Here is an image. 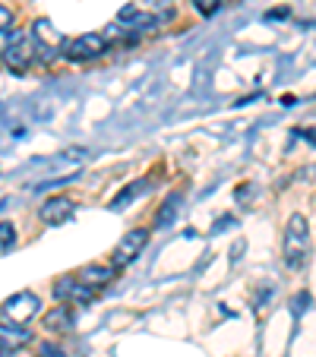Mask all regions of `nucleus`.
<instances>
[{
  "instance_id": "nucleus-1",
  "label": "nucleus",
  "mask_w": 316,
  "mask_h": 357,
  "mask_svg": "<svg viewBox=\"0 0 316 357\" xmlns=\"http://www.w3.org/2000/svg\"><path fill=\"white\" fill-rule=\"evenodd\" d=\"M307 253H310V222L297 212L285 225V263L291 269H297V266H303Z\"/></svg>"
},
{
  "instance_id": "nucleus-5",
  "label": "nucleus",
  "mask_w": 316,
  "mask_h": 357,
  "mask_svg": "<svg viewBox=\"0 0 316 357\" xmlns=\"http://www.w3.org/2000/svg\"><path fill=\"white\" fill-rule=\"evenodd\" d=\"M146 243H149V231L146 228L127 231V234H123V241L117 243V250H114V266H130L142 253V247H146Z\"/></svg>"
},
{
  "instance_id": "nucleus-7",
  "label": "nucleus",
  "mask_w": 316,
  "mask_h": 357,
  "mask_svg": "<svg viewBox=\"0 0 316 357\" xmlns=\"http://www.w3.org/2000/svg\"><path fill=\"white\" fill-rule=\"evenodd\" d=\"M73 212H76V202L70 199V196H51V199L41 202L38 215L45 225H63L73 218Z\"/></svg>"
},
{
  "instance_id": "nucleus-3",
  "label": "nucleus",
  "mask_w": 316,
  "mask_h": 357,
  "mask_svg": "<svg viewBox=\"0 0 316 357\" xmlns=\"http://www.w3.org/2000/svg\"><path fill=\"white\" fill-rule=\"evenodd\" d=\"M38 310H41V301H38V294H32V291H20V294L7 297L3 307H0L3 319H7V323H16V326H26L29 319L38 317Z\"/></svg>"
},
{
  "instance_id": "nucleus-17",
  "label": "nucleus",
  "mask_w": 316,
  "mask_h": 357,
  "mask_svg": "<svg viewBox=\"0 0 316 357\" xmlns=\"http://www.w3.org/2000/svg\"><path fill=\"white\" fill-rule=\"evenodd\" d=\"M38 357H67V354H63L61 348H41V354H38Z\"/></svg>"
},
{
  "instance_id": "nucleus-9",
  "label": "nucleus",
  "mask_w": 316,
  "mask_h": 357,
  "mask_svg": "<svg viewBox=\"0 0 316 357\" xmlns=\"http://www.w3.org/2000/svg\"><path fill=\"white\" fill-rule=\"evenodd\" d=\"M54 297H57V301H73V303L82 301V303H89L95 297V288L76 282V278H61V282L54 284Z\"/></svg>"
},
{
  "instance_id": "nucleus-14",
  "label": "nucleus",
  "mask_w": 316,
  "mask_h": 357,
  "mask_svg": "<svg viewBox=\"0 0 316 357\" xmlns=\"http://www.w3.org/2000/svg\"><path fill=\"white\" fill-rule=\"evenodd\" d=\"M140 190H146V181H136L133 187H127V190H123V193H121V196H117V199H114V206H127V202L133 199V196L140 193Z\"/></svg>"
},
{
  "instance_id": "nucleus-4",
  "label": "nucleus",
  "mask_w": 316,
  "mask_h": 357,
  "mask_svg": "<svg viewBox=\"0 0 316 357\" xmlns=\"http://www.w3.org/2000/svg\"><path fill=\"white\" fill-rule=\"evenodd\" d=\"M108 51V38L98 32H86L80 35L76 41H63V57L73 63H82V61H95Z\"/></svg>"
},
{
  "instance_id": "nucleus-16",
  "label": "nucleus",
  "mask_w": 316,
  "mask_h": 357,
  "mask_svg": "<svg viewBox=\"0 0 316 357\" xmlns=\"http://www.w3.org/2000/svg\"><path fill=\"white\" fill-rule=\"evenodd\" d=\"M10 22H13V10L0 7V29H10Z\"/></svg>"
},
{
  "instance_id": "nucleus-8",
  "label": "nucleus",
  "mask_w": 316,
  "mask_h": 357,
  "mask_svg": "<svg viewBox=\"0 0 316 357\" xmlns=\"http://www.w3.org/2000/svg\"><path fill=\"white\" fill-rule=\"evenodd\" d=\"M32 342V332L26 329V326H16V323H0V351H20V348H26V344Z\"/></svg>"
},
{
  "instance_id": "nucleus-10",
  "label": "nucleus",
  "mask_w": 316,
  "mask_h": 357,
  "mask_svg": "<svg viewBox=\"0 0 316 357\" xmlns=\"http://www.w3.org/2000/svg\"><path fill=\"white\" fill-rule=\"evenodd\" d=\"M114 278V266H101V263H89L76 272V282L89 284V288H101V284H108Z\"/></svg>"
},
{
  "instance_id": "nucleus-2",
  "label": "nucleus",
  "mask_w": 316,
  "mask_h": 357,
  "mask_svg": "<svg viewBox=\"0 0 316 357\" xmlns=\"http://www.w3.org/2000/svg\"><path fill=\"white\" fill-rule=\"evenodd\" d=\"M35 38L32 35H26V32H20V35H13V38L7 41V47H3V51H0V54H3V63H7L10 70H13V73H26L29 67H32L35 63Z\"/></svg>"
},
{
  "instance_id": "nucleus-18",
  "label": "nucleus",
  "mask_w": 316,
  "mask_h": 357,
  "mask_svg": "<svg viewBox=\"0 0 316 357\" xmlns=\"http://www.w3.org/2000/svg\"><path fill=\"white\" fill-rule=\"evenodd\" d=\"M10 29H0V51H3V47H7V41H10Z\"/></svg>"
},
{
  "instance_id": "nucleus-13",
  "label": "nucleus",
  "mask_w": 316,
  "mask_h": 357,
  "mask_svg": "<svg viewBox=\"0 0 316 357\" xmlns=\"http://www.w3.org/2000/svg\"><path fill=\"white\" fill-rule=\"evenodd\" d=\"M16 247V228L10 222H0V253H10Z\"/></svg>"
},
{
  "instance_id": "nucleus-11",
  "label": "nucleus",
  "mask_w": 316,
  "mask_h": 357,
  "mask_svg": "<svg viewBox=\"0 0 316 357\" xmlns=\"http://www.w3.org/2000/svg\"><path fill=\"white\" fill-rule=\"evenodd\" d=\"M177 215H181V193H171L168 199L162 202V209H158V215H155V228H158V231L171 228V225L177 222Z\"/></svg>"
},
{
  "instance_id": "nucleus-12",
  "label": "nucleus",
  "mask_w": 316,
  "mask_h": 357,
  "mask_svg": "<svg viewBox=\"0 0 316 357\" xmlns=\"http://www.w3.org/2000/svg\"><path fill=\"white\" fill-rule=\"evenodd\" d=\"M70 326H73V310H70L67 303L54 307V310L45 317V329H51V332H67Z\"/></svg>"
},
{
  "instance_id": "nucleus-6",
  "label": "nucleus",
  "mask_w": 316,
  "mask_h": 357,
  "mask_svg": "<svg viewBox=\"0 0 316 357\" xmlns=\"http://www.w3.org/2000/svg\"><path fill=\"white\" fill-rule=\"evenodd\" d=\"M32 38H35V45H41V51H45V54H41V61H45V63L57 61V51L63 47V35L57 32L51 22H47V20L35 22V35H32Z\"/></svg>"
},
{
  "instance_id": "nucleus-15",
  "label": "nucleus",
  "mask_w": 316,
  "mask_h": 357,
  "mask_svg": "<svg viewBox=\"0 0 316 357\" xmlns=\"http://www.w3.org/2000/svg\"><path fill=\"white\" fill-rule=\"evenodd\" d=\"M193 7L200 10L202 16H212V13H218V10H222V0H193Z\"/></svg>"
}]
</instances>
